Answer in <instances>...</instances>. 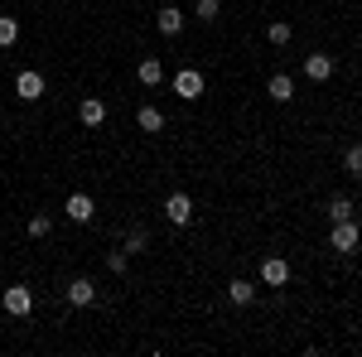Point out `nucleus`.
Returning <instances> with one entry per match:
<instances>
[{"mask_svg":"<svg viewBox=\"0 0 362 357\" xmlns=\"http://www.w3.org/2000/svg\"><path fill=\"white\" fill-rule=\"evenodd\" d=\"M329 247L338 251V256H353V251L362 247V232H358V222L348 218V222H334V232H329Z\"/></svg>","mask_w":362,"mask_h":357,"instance_id":"obj_1","label":"nucleus"},{"mask_svg":"<svg viewBox=\"0 0 362 357\" xmlns=\"http://www.w3.org/2000/svg\"><path fill=\"white\" fill-rule=\"evenodd\" d=\"M0 309L15 314V319H25L29 309H34V290H29V285H10V290L0 295Z\"/></svg>","mask_w":362,"mask_h":357,"instance_id":"obj_2","label":"nucleus"},{"mask_svg":"<svg viewBox=\"0 0 362 357\" xmlns=\"http://www.w3.org/2000/svg\"><path fill=\"white\" fill-rule=\"evenodd\" d=\"M165 218L174 222V227H189V222H194V198H189L184 189L169 193V198H165Z\"/></svg>","mask_w":362,"mask_h":357,"instance_id":"obj_3","label":"nucleus"},{"mask_svg":"<svg viewBox=\"0 0 362 357\" xmlns=\"http://www.w3.org/2000/svg\"><path fill=\"white\" fill-rule=\"evenodd\" d=\"M174 97L198 102V97H203V73H198V68H179V73H174Z\"/></svg>","mask_w":362,"mask_h":357,"instance_id":"obj_4","label":"nucleus"},{"mask_svg":"<svg viewBox=\"0 0 362 357\" xmlns=\"http://www.w3.org/2000/svg\"><path fill=\"white\" fill-rule=\"evenodd\" d=\"M44 92H49V83H44V73H34V68H25V73L15 78V97H20V102H39Z\"/></svg>","mask_w":362,"mask_h":357,"instance_id":"obj_5","label":"nucleus"},{"mask_svg":"<svg viewBox=\"0 0 362 357\" xmlns=\"http://www.w3.org/2000/svg\"><path fill=\"white\" fill-rule=\"evenodd\" d=\"M261 285H271V290L290 285V261H285V256H266V261H261Z\"/></svg>","mask_w":362,"mask_h":357,"instance_id":"obj_6","label":"nucleus"},{"mask_svg":"<svg viewBox=\"0 0 362 357\" xmlns=\"http://www.w3.org/2000/svg\"><path fill=\"white\" fill-rule=\"evenodd\" d=\"M63 213H68L73 222H92V218H97V203H92V193H68Z\"/></svg>","mask_w":362,"mask_h":357,"instance_id":"obj_7","label":"nucleus"},{"mask_svg":"<svg viewBox=\"0 0 362 357\" xmlns=\"http://www.w3.org/2000/svg\"><path fill=\"white\" fill-rule=\"evenodd\" d=\"M78 121H83L87 131H97V126L107 121V102H102V97H83V102H78Z\"/></svg>","mask_w":362,"mask_h":357,"instance_id":"obj_8","label":"nucleus"},{"mask_svg":"<svg viewBox=\"0 0 362 357\" xmlns=\"http://www.w3.org/2000/svg\"><path fill=\"white\" fill-rule=\"evenodd\" d=\"M63 295H68V304H73V309H87V304L97 300V285H92L87 275H78V280H68V290H63Z\"/></svg>","mask_w":362,"mask_h":357,"instance_id":"obj_9","label":"nucleus"},{"mask_svg":"<svg viewBox=\"0 0 362 357\" xmlns=\"http://www.w3.org/2000/svg\"><path fill=\"white\" fill-rule=\"evenodd\" d=\"M305 78L309 83H329V78H334V58L329 54H305Z\"/></svg>","mask_w":362,"mask_h":357,"instance_id":"obj_10","label":"nucleus"},{"mask_svg":"<svg viewBox=\"0 0 362 357\" xmlns=\"http://www.w3.org/2000/svg\"><path fill=\"white\" fill-rule=\"evenodd\" d=\"M155 29H160L165 39H179V34H184V10H174V5H165V10L155 15Z\"/></svg>","mask_w":362,"mask_h":357,"instance_id":"obj_11","label":"nucleus"},{"mask_svg":"<svg viewBox=\"0 0 362 357\" xmlns=\"http://www.w3.org/2000/svg\"><path fill=\"white\" fill-rule=\"evenodd\" d=\"M136 78H140L145 87H160V83H165V63H160V58H140Z\"/></svg>","mask_w":362,"mask_h":357,"instance_id":"obj_12","label":"nucleus"},{"mask_svg":"<svg viewBox=\"0 0 362 357\" xmlns=\"http://www.w3.org/2000/svg\"><path fill=\"white\" fill-rule=\"evenodd\" d=\"M136 126H140V131H150V136H160V131H165V111H160V107H140L136 111Z\"/></svg>","mask_w":362,"mask_h":357,"instance_id":"obj_13","label":"nucleus"},{"mask_svg":"<svg viewBox=\"0 0 362 357\" xmlns=\"http://www.w3.org/2000/svg\"><path fill=\"white\" fill-rule=\"evenodd\" d=\"M227 300L237 304V309H247V304H256V285L251 280H232L227 285Z\"/></svg>","mask_w":362,"mask_h":357,"instance_id":"obj_14","label":"nucleus"},{"mask_svg":"<svg viewBox=\"0 0 362 357\" xmlns=\"http://www.w3.org/2000/svg\"><path fill=\"white\" fill-rule=\"evenodd\" d=\"M266 92H271V102H280V107H285V102L295 97V78H285V73H276V78L266 83Z\"/></svg>","mask_w":362,"mask_h":357,"instance_id":"obj_15","label":"nucleus"},{"mask_svg":"<svg viewBox=\"0 0 362 357\" xmlns=\"http://www.w3.org/2000/svg\"><path fill=\"white\" fill-rule=\"evenodd\" d=\"M194 20H198V25H218V20H223V0H198Z\"/></svg>","mask_w":362,"mask_h":357,"instance_id":"obj_16","label":"nucleus"},{"mask_svg":"<svg viewBox=\"0 0 362 357\" xmlns=\"http://www.w3.org/2000/svg\"><path fill=\"white\" fill-rule=\"evenodd\" d=\"M266 39H271V49H285V44L295 39V29L285 25V20H271V25H266Z\"/></svg>","mask_w":362,"mask_h":357,"instance_id":"obj_17","label":"nucleus"},{"mask_svg":"<svg viewBox=\"0 0 362 357\" xmlns=\"http://www.w3.org/2000/svg\"><path fill=\"white\" fill-rule=\"evenodd\" d=\"M121 247L131 251V256H140V251H150V232H145V227H131V232H126V242H121Z\"/></svg>","mask_w":362,"mask_h":357,"instance_id":"obj_18","label":"nucleus"},{"mask_svg":"<svg viewBox=\"0 0 362 357\" xmlns=\"http://www.w3.org/2000/svg\"><path fill=\"white\" fill-rule=\"evenodd\" d=\"M15 39H20V20L15 15H0V49H15Z\"/></svg>","mask_w":362,"mask_h":357,"instance_id":"obj_19","label":"nucleus"},{"mask_svg":"<svg viewBox=\"0 0 362 357\" xmlns=\"http://www.w3.org/2000/svg\"><path fill=\"white\" fill-rule=\"evenodd\" d=\"M348 218H353V198H343V193L329 198V222H348Z\"/></svg>","mask_w":362,"mask_h":357,"instance_id":"obj_20","label":"nucleus"},{"mask_svg":"<svg viewBox=\"0 0 362 357\" xmlns=\"http://www.w3.org/2000/svg\"><path fill=\"white\" fill-rule=\"evenodd\" d=\"M107 271H112V275H126V271H131V251H126V247L107 251Z\"/></svg>","mask_w":362,"mask_h":357,"instance_id":"obj_21","label":"nucleus"},{"mask_svg":"<svg viewBox=\"0 0 362 357\" xmlns=\"http://www.w3.org/2000/svg\"><path fill=\"white\" fill-rule=\"evenodd\" d=\"M343 169H348V179H362V145L343 150Z\"/></svg>","mask_w":362,"mask_h":357,"instance_id":"obj_22","label":"nucleus"},{"mask_svg":"<svg viewBox=\"0 0 362 357\" xmlns=\"http://www.w3.org/2000/svg\"><path fill=\"white\" fill-rule=\"evenodd\" d=\"M49 232H54V218H49V213H34V218H29V237H34V242H44Z\"/></svg>","mask_w":362,"mask_h":357,"instance_id":"obj_23","label":"nucleus"},{"mask_svg":"<svg viewBox=\"0 0 362 357\" xmlns=\"http://www.w3.org/2000/svg\"><path fill=\"white\" fill-rule=\"evenodd\" d=\"M353 5H362V0H353Z\"/></svg>","mask_w":362,"mask_h":357,"instance_id":"obj_24","label":"nucleus"}]
</instances>
